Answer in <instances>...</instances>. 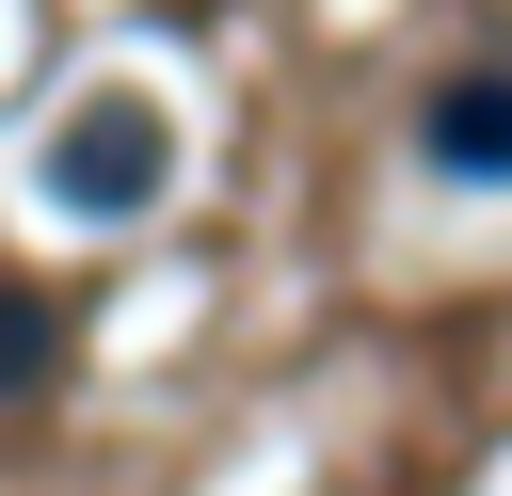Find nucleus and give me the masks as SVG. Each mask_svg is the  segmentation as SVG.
I'll return each instance as SVG.
<instances>
[{"label":"nucleus","instance_id":"f257e3e1","mask_svg":"<svg viewBox=\"0 0 512 496\" xmlns=\"http://www.w3.org/2000/svg\"><path fill=\"white\" fill-rule=\"evenodd\" d=\"M160 176H176V128H160V96H80V112L48 128V208H80V224H128Z\"/></svg>","mask_w":512,"mask_h":496},{"label":"nucleus","instance_id":"f03ea898","mask_svg":"<svg viewBox=\"0 0 512 496\" xmlns=\"http://www.w3.org/2000/svg\"><path fill=\"white\" fill-rule=\"evenodd\" d=\"M416 144H432V176H512V64H464V80H432V112H416Z\"/></svg>","mask_w":512,"mask_h":496},{"label":"nucleus","instance_id":"7ed1b4c3","mask_svg":"<svg viewBox=\"0 0 512 496\" xmlns=\"http://www.w3.org/2000/svg\"><path fill=\"white\" fill-rule=\"evenodd\" d=\"M48 368H64V304L48 288H0V400H32Z\"/></svg>","mask_w":512,"mask_h":496}]
</instances>
